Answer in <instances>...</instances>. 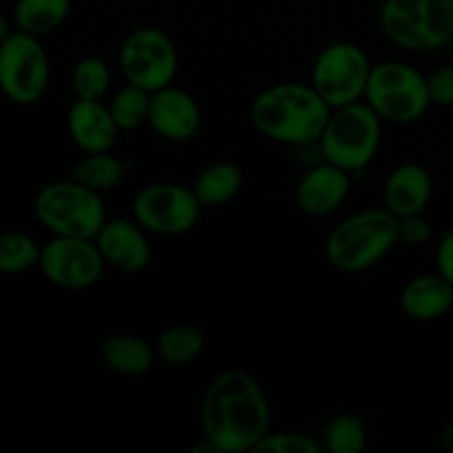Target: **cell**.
I'll use <instances>...</instances> for the list:
<instances>
[{
	"mask_svg": "<svg viewBox=\"0 0 453 453\" xmlns=\"http://www.w3.org/2000/svg\"><path fill=\"white\" fill-rule=\"evenodd\" d=\"M202 423L203 434L217 451L255 449L270 425L264 389L246 372H224L206 389Z\"/></svg>",
	"mask_w": 453,
	"mask_h": 453,
	"instance_id": "cell-1",
	"label": "cell"
},
{
	"mask_svg": "<svg viewBox=\"0 0 453 453\" xmlns=\"http://www.w3.org/2000/svg\"><path fill=\"white\" fill-rule=\"evenodd\" d=\"M332 106L314 87L277 84L261 93L252 104V124L257 131L277 142L310 144L321 140Z\"/></svg>",
	"mask_w": 453,
	"mask_h": 453,
	"instance_id": "cell-2",
	"label": "cell"
},
{
	"mask_svg": "<svg viewBox=\"0 0 453 453\" xmlns=\"http://www.w3.org/2000/svg\"><path fill=\"white\" fill-rule=\"evenodd\" d=\"M401 219L389 211H365L341 221L326 243L327 261L341 273H361L398 242Z\"/></svg>",
	"mask_w": 453,
	"mask_h": 453,
	"instance_id": "cell-3",
	"label": "cell"
},
{
	"mask_svg": "<svg viewBox=\"0 0 453 453\" xmlns=\"http://www.w3.org/2000/svg\"><path fill=\"white\" fill-rule=\"evenodd\" d=\"M35 217L56 237L93 239L102 230L104 206L97 190L78 181H53L40 188L34 202Z\"/></svg>",
	"mask_w": 453,
	"mask_h": 453,
	"instance_id": "cell-4",
	"label": "cell"
},
{
	"mask_svg": "<svg viewBox=\"0 0 453 453\" xmlns=\"http://www.w3.org/2000/svg\"><path fill=\"white\" fill-rule=\"evenodd\" d=\"M380 25L396 44L414 51L436 49L449 42L453 7L449 0H388Z\"/></svg>",
	"mask_w": 453,
	"mask_h": 453,
	"instance_id": "cell-5",
	"label": "cell"
},
{
	"mask_svg": "<svg viewBox=\"0 0 453 453\" xmlns=\"http://www.w3.org/2000/svg\"><path fill=\"white\" fill-rule=\"evenodd\" d=\"M380 142L379 113L367 104H345L330 115L321 135L327 162L343 171H358L376 155Z\"/></svg>",
	"mask_w": 453,
	"mask_h": 453,
	"instance_id": "cell-6",
	"label": "cell"
},
{
	"mask_svg": "<svg viewBox=\"0 0 453 453\" xmlns=\"http://www.w3.org/2000/svg\"><path fill=\"white\" fill-rule=\"evenodd\" d=\"M365 97L379 118L407 124L418 119L432 104L427 80L403 62H383L370 71Z\"/></svg>",
	"mask_w": 453,
	"mask_h": 453,
	"instance_id": "cell-7",
	"label": "cell"
},
{
	"mask_svg": "<svg viewBox=\"0 0 453 453\" xmlns=\"http://www.w3.org/2000/svg\"><path fill=\"white\" fill-rule=\"evenodd\" d=\"M51 78L47 51L38 35L13 31L0 44V91L16 104H35Z\"/></svg>",
	"mask_w": 453,
	"mask_h": 453,
	"instance_id": "cell-8",
	"label": "cell"
},
{
	"mask_svg": "<svg viewBox=\"0 0 453 453\" xmlns=\"http://www.w3.org/2000/svg\"><path fill=\"white\" fill-rule=\"evenodd\" d=\"M370 71V62L361 49L348 42L332 44L314 65L312 87L327 104L339 109L365 93Z\"/></svg>",
	"mask_w": 453,
	"mask_h": 453,
	"instance_id": "cell-9",
	"label": "cell"
},
{
	"mask_svg": "<svg viewBox=\"0 0 453 453\" xmlns=\"http://www.w3.org/2000/svg\"><path fill=\"white\" fill-rule=\"evenodd\" d=\"M127 80L144 91L168 87L177 71V53L171 40L157 29H137L119 53Z\"/></svg>",
	"mask_w": 453,
	"mask_h": 453,
	"instance_id": "cell-10",
	"label": "cell"
},
{
	"mask_svg": "<svg viewBox=\"0 0 453 453\" xmlns=\"http://www.w3.org/2000/svg\"><path fill=\"white\" fill-rule=\"evenodd\" d=\"M44 277L66 290H82L102 277L104 257L91 239L56 237L42 248L38 261Z\"/></svg>",
	"mask_w": 453,
	"mask_h": 453,
	"instance_id": "cell-11",
	"label": "cell"
},
{
	"mask_svg": "<svg viewBox=\"0 0 453 453\" xmlns=\"http://www.w3.org/2000/svg\"><path fill=\"white\" fill-rule=\"evenodd\" d=\"M133 212L144 228L162 234H180L193 228L197 221L199 199L184 186L153 184L137 195Z\"/></svg>",
	"mask_w": 453,
	"mask_h": 453,
	"instance_id": "cell-12",
	"label": "cell"
},
{
	"mask_svg": "<svg viewBox=\"0 0 453 453\" xmlns=\"http://www.w3.org/2000/svg\"><path fill=\"white\" fill-rule=\"evenodd\" d=\"M149 122L168 140H188L199 128V109L188 93L164 87L150 97Z\"/></svg>",
	"mask_w": 453,
	"mask_h": 453,
	"instance_id": "cell-13",
	"label": "cell"
},
{
	"mask_svg": "<svg viewBox=\"0 0 453 453\" xmlns=\"http://www.w3.org/2000/svg\"><path fill=\"white\" fill-rule=\"evenodd\" d=\"M97 248L104 261L124 273H140L150 259V248L142 230L124 219L109 221L97 233Z\"/></svg>",
	"mask_w": 453,
	"mask_h": 453,
	"instance_id": "cell-14",
	"label": "cell"
},
{
	"mask_svg": "<svg viewBox=\"0 0 453 453\" xmlns=\"http://www.w3.org/2000/svg\"><path fill=\"white\" fill-rule=\"evenodd\" d=\"M432 197V177L418 164H403L385 184V206L398 219L420 215Z\"/></svg>",
	"mask_w": 453,
	"mask_h": 453,
	"instance_id": "cell-15",
	"label": "cell"
},
{
	"mask_svg": "<svg viewBox=\"0 0 453 453\" xmlns=\"http://www.w3.org/2000/svg\"><path fill=\"white\" fill-rule=\"evenodd\" d=\"M349 190L348 171L327 164L310 171L296 188V203L308 215H327L341 206Z\"/></svg>",
	"mask_w": 453,
	"mask_h": 453,
	"instance_id": "cell-16",
	"label": "cell"
},
{
	"mask_svg": "<svg viewBox=\"0 0 453 453\" xmlns=\"http://www.w3.org/2000/svg\"><path fill=\"white\" fill-rule=\"evenodd\" d=\"M69 131L75 144L87 153H106L118 135V124L97 100H78L69 111Z\"/></svg>",
	"mask_w": 453,
	"mask_h": 453,
	"instance_id": "cell-17",
	"label": "cell"
},
{
	"mask_svg": "<svg viewBox=\"0 0 453 453\" xmlns=\"http://www.w3.org/2000/svg\"><path fill=\"white\" fill-rule=\"evenodd\" d=\"M401 305L416 321H434L451 310L453 286L442 274H425L410 281L403 290Z\"/></svg>",
	"mask_w": 453,
	"mask_h": 453,
	"instance_id": "cell-18",
	"label": "cell"
},
{
	"mask_svg": "<svg viewBox=\"0 0 453 453\" xmlns=\"http://www.w3.org/2000/svg\"><path fill=\"white\" fill-rule=\"evenodd\" d=\"M102 358L111 370L137 376L153 367L155 354L146 341L135 339V336H111L102 343Z\"/></svg>",
	"mask_w": 453,
	"mask_h": 453,
	"instance_id": "cell-19",
	"label": "cell"
},
{
	"mask_svg": "<svg viewBox=\"0 0 453 453\" xmlns=\"http://www.w3.org/2000/svg\"><path fill=\"white\" fill-rule=\"evenodd\" d=\"M69 7L71 0H18L13 7V22L18 31L42 35L65 20Z\"/></svg>",
	"mask_w": 453,
	"mask_h": 453,
	"instance_id": "cell-20",
	"label": "cell"
},
{
	"mask_svg": "<svg viewBox=\"0 0 453 453\" xmlns=\"http://www.w3.org/2000/svg\"><path fill=\"white\" fill-rule=\"evenodd\" d=\"M242 188V171L234 164L219 162L208 166L202 175L197 177L193 193L199 199V203L206 206H219L237 195Z\"/></svg>",
	"mask_w": 453,
	"mask_h": 453,
	"instance_id": "cell-21",
	"label": "cell"
},
{
	"mask_svg": "<svg viewBox=\"0 0 453 453\" xmlns=\"http://www.w3.org/2000/svg\"><path fill=\"white\" fill-rule=\"evenodd\" d=\"M40 252H42V248H38V243L20 230L0 233V273H27L40 261Z\"/></svg>",
	"mask_w": 453,
	"mask_h": 453,
	"instance_id": "cell-22",
	"label": "cell"
},
{
	"mask_svg": "<svg viewBox=\"0 0 453 453\" xmlns=\"http://www.w3.org/2000/svg\"><path fill=\"white\" fill-rule=\"evenodd\" d=\"M203 336L197 327L173 326L164 330L157 339V352L171 365H184L202 354Z\"/></svg>",
	"mask_w": 453,
	"mask_h": 453,
	"instance_id": "cell-23",
	"label": "cell"
},
{
	"mask_svg": "<svg viewBox=\"0 0 453 453\" xmlns=\"http://www.w3.org/2000/svg\"><path fill=\"white\" fill-rule=\"evenodd\" d=\"M124 166L106 153H91L73 168V180L91 190H109L119 184Z\"/></svg>",
	"mask_w": 453,
	"mask_h": 453,
	"instance_id": "cell-24",
	"label": "cell"
},
{
	"mask_svg": "<svg viewBox=\"0 0 453 453\" xmlns=\"http://www.w3.org/2000/svg\"><path fill=\"white\" fill-rule=\"evenodd\" d=\"M146 93L149 91L131 84V87L122 88V91L115 96L109 111L111 115H113L118 128H122V131H133V128L140 127L144 119H149L150 97L146 96Z\"/></svg>",
	"mask_w": 453,
	"mask_h": 453,
	"instance_id": "cell-25",
	"label": "cell"
},
{
	"mask_svg": "<svg viewBox=\"0 0 453 453\" xmlns=\"http://www.w3.org/2000/svg\"><path fill=\"white\" fill-rule=\"evenodd\" d=\"M71 80L80 100H100L109 88V69L97 58H84L75 65Z\"/></svg>",
	"mask_w": 453,
	"mask_h": 453,
	"instance_id": "cell-26",
	"label": "cell"
},
{
	"mask_svg": "<svg viewBox=\"0 0 453 453\" xmlns=\"http://www.w3.org/2000/svg\"><path fill=\"white\" fill-rule=\"evenodd\" d=\"M327 447L334 453H361L365 447V427L352 414H341L327 427Z\"/></svg>",
	"mask_w": 453,
	"mask_h": 453,
	"instance_id": "cell-27",
	"label": "cell"
},
{
	"mask_svg": "<svg viewBox=\"0 0 453 453\" xmlns=\"http://www.w3.org/2000/svg\"><path fill=\"white\" fill-rule=\"evenodd\" d=\"M257 453L273 451V453H319V445L308 436L299 434H279V436H268L265 434L255 445Z\"/></svg>",
	"mask_w": 453,
	"mask_h": 453,
	"instance_id": "cell-28",
	"label": "cell"
},
{
	"mask_svg": "<svg viewBox=\"0 0 453 453\" xmlns=\"http://www.w3.org/2000/svg\"><path fill=\"white\" fill-rule=\"evenodd\" d=\"M429 100L441 106H453V65L434 71L427 78Z\"/></svg>",
	"mask_w": 453,
	"mask_h": 453,
	"instance_id": "cell-29",
	"label": "cell"
},
{
	"mask_svg": "<svg viewBox=\"0 0 453 453\" xmlns=\"http://www.w3.org/2000/svg\"><path fill=\"white\" fill-rule=\"evenodd\" d=\"M432 237V228L425 219H420V215L405 217L401 219V226H398V239H403L410 246H420V243L429 242Z\"/></svg>",
	"mask_w": 453,
	"mask_h": 453,
	"instance_id": "cell-30",
	"label": "cell"
},
{
	"mask_svg": "<svg viewBox=\"0 0 453 453\" xmlns=\"http://www.w3.org/2000/svg\"><path fill=\"white\" fill-rule=\"evenodd\" d=\"M438 270L453 286V228L442 237L438 246Z\"/></svg>",
	"mask_w": 453,
	"mask_h": 453,
	"instance_id": "cell-31",
	"label": "cell"
},
{
	"mask_svg": "<svg viewBox=\"0 0 453 453\" xmlns=\"http://www.w3.org/2000/svg\"><path fill=\"white\" fill-rule=\"evenodd\" d=\"M12 34H13V31H12V25H9L7 16H4V13L0 12V44H3L4 40H7Z\"/></svg>",
	"mask_w": 453,
	"mask_h": 453,
	"instance_id": "cell-32",
	"label": "cell"
},
{
	"mask_svg": "<svg viewBox=\"0 0 453 453\" xmlns=\"http://www.w3.org/2000/svg\"><path fill=\"white\" fill-rule=\"evenodd\" d=\"M442 442H445L447 449L453 451V420L451 423H447L445 429H442Z\"/></svg>",
	"mask_w": 453,
	"mask_h": 453,
	"instance_id": "cell-33",
	"label": "cell"
},
{
	"mask_svg": "<svg viewBox=\"0 0 453 453\" xmlns=\"http://www.w3.org/2000/svg\"><path fill=\"white\" fill-rule=\"evenodd\" d=\"M449 44H451V53H453V34H451V38H449Z\"/></svg>",
	"mask_w": 453,
	"mask_h": 453,
	"instance_id": "cell-34",
	"label": "cell"
},
{
	"mask_svg": "<svg viewBox=\"0 0 453 453\" xmlns=\"http://www.w3.org/2000/svg\"><path fill=\"white\" fill-rule=\"evenodd\" d=\"M449 3H451V7H453V0H449Z\"/></svg>",
	"mask_w": 453,
	"mask_h": 453,
	"instance_id": "cell-35",
	"label": "cell"
}]
</instances>
